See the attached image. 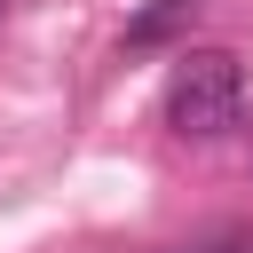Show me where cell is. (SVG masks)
<instances>
[{"label": "cell", "instance_id": "1", "mask_svg": "<svg viewBox=\"0 0 253 253\" xmlns=\"http://www.w3.org/2000/svg\"><path fill=\"white\" fill-rule=\"evenodd\" d=\"M237 119H245V71H237V55H221V47L182 55L174 79H166V126L190 134V142H213Z\"/></svg>", "mask_w": 253, "mask_h": 253}, {"label": "cell", "instance_id": "2", "mask_svg": "<svg viewBox=\"0 0 253 253\" xmlns=\"http://www.w3.org/2000/svg\"><path fill=\"white\" fill-rule=\"evenodd\" d=\"M190 16H198V0H150V8L126 24V47H158V40H174V32H190Z\"/></svg>", "mask_w": 253, "mask_h": 253}, {"label": "cell", "instance_id": "3", "mask_svg": "<svg viewBox=\"0 0 253 253\" xmlns=\"http://www.w3.org/2000/svg\"><path fill=\"white\" fill-rule=\"evenodd\" d=\"M174 253H253V229L237 221V229H206V237H190V245H174Z\"/></svg>", "mask_w": 253, "mask_h": 253}, {"label": "cell", "instance_id": "4", "mask_svg": "<svg viewBox=\"0 0 253 253\" xmlns=\"http://www.w3.org/2000/svg\"><path fill=\"white\" fill-rule=\"evenodd\" d=\"M0 16H8V0H0Z\"/></svg>", "mask_w": 253, "mask_h": 253}]
</instances>
